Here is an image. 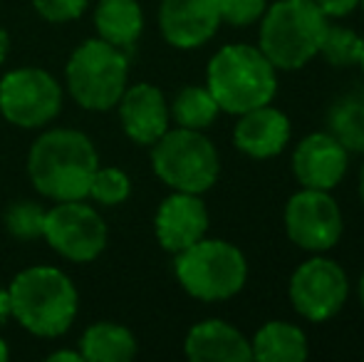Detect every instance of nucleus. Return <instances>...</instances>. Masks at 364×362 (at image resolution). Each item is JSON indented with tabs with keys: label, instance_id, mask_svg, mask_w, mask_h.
I'll return each instance as SVG.
<instances>
[{
	"label": "nucleus",
	"instance_id": "nucleus-8",
	"mask_svg": "<svg viewBox=\"0 0 364 362\" xmlns=\"http://www.w3.org/2000/svg\"><path fill=\"white\" fill-rule=\"evenodd\" d=\"M63 112V85L43 68L10 70L0 80V115L18 129H43Z\"/></svg>",
	"mask_w": 364,
	"mask_h": 362
},
{
	"label": "nucleus",
	"instance_id": "nucleus-23",
	"mask_svg": "<svg viewBox=\"0 0 364 362\" xmlns=\"http://www.w3.org/2000/svg\"><path fill=\"white\" fill-rule=\"evenodd\" d=\"M360 55H362V38L355 30L345 28V25H327L317 58L325 60L330 68L345 70V68H357L360 65Z\"/></svg>",
	"mask_w": 364,
	"mask_h": 362
},
{
	"label": "nucleus",
	"instance_id": "nucleus-22",
	"mask_svg": "<svg viewBox=\"0 0 364 362\" xmlns=\"http://www.w3.org/2000/svg\"><path fill=\"white\" fill-rule=\"evenodd\" d=\"M168 115L176 127L206 132L218 119L220 110L206 85H186L176 92L173 102L168 105Z\"/></svg>",
	"mask_w": 364,
	"mask_h": 362
},
{
	"label": "nucleus",
	"instance_id": "nucleus-35",
	"mask_svg": "<svg viewBox=\"0 0 364 362\" xmlns=\"http://www.w3.org/2000/svg\"><path fill=\"white\" fill-rule=\"evenodd\" d=\"M357 68H360L362 73H364V38H362V55H360V65H357Z\"/></svg>",
	"mask_w": 364,
	"mask_h": 362
},
{
	"label": "nucleus",
	"instance_id": "nucleus-18",
	"mask_svg": "<svg viewBox=\"0 0 364 362\" xmlns=\"http://www.w3.org/2000/svg\"><path fill=\"white\" fill-rule=\"evenodd\" d=\"M97 38L119 50H132L144 33V10L139 0H97L95 5Z\"/></svg>",
	"mask_w": 364,
	"mask_h": 362
},
{
	"label": "nucleus",
	"instance_id": "nucleus-7",
	"mask_svg": "<svg viewBox=\"0 0 364 362\" xmlns=\"http://www.w3.org/2000/svg\"><path fill=\"white\" fill-rule=\"evenodd\" d=\"M151 169L171 191L206 193L218 181L220 156L203 132L168 127L151 144Z\"/></svg>",
	"mask_w": 364,
	"mask_h": 362
},
{
	"label": "nucleus",
	"instance_id": "nucleus-31",
	"mask_svg": "<svg viewBox=\"0 0 364 362\" xmlns=\"http://www.w3.org/2000/svg\"><path fill=\"white\" fill-rule=\"evenodd\" d=\"M8 53H10V35L0 28V65L8 60Z\"/></svg>",
	"mask_w": 364,
	"mask_h": 362
},
{
	"label": "nucleus",
	"instance_id": "nucleus-3",
	"mask_svg": "<svg viewBox=\"0 0 364 362\" xmlns=\"http://www.w3.org/2000/svg\"><path fill=\"white\" fill-rule=\"evenodd\" d=\"M206 87L225 115H243L270 105L278 95V70L258 45H223L206 68Z\"/></svg>",
	"mask_w": 364,
	"mask_h": 362
},
{
	"label": "nucleus",
	"instance_id": "nucleus-1",
	"mask_svg": "<svg viewBox=\"0 0 364 362\" xmlns=\"http://www.w3.org/2000/svg\"><path fill=\"white\" fill-rule=\"evenodd\" d=\"M100 166L95 142L80 129L55 127L33 142L28 154V176L33 188L50 201L87 198L90 181Z\"/></svg>",
	"mask_w": 364,
	"mask_h": 362
},
{
	"label": "nucleus",
	"instance_id": "nucleus-36",
	"mask_svg": "<svg viewBox=\"0 0 364 362\" xmlns=\"http://www.w3.org/2000/svg\"><path fill=\"white\" fill-rule=\"evenodd\" d=\"M360 10H362V13H364V0H360Z\"/></svg>",
	"mask_w": 364,
	"mask_h": 362
},
{
	"label": "nucleus",
	"instance_id": "nucleus-26",
	"mask_svg": "<svg viewBox=\"0 0 364 362\" xmlns=\"http://www.w3.org/2000/svg\"><path fill=\"white\" fill-rule=\"evenodd\" d=\"M220 23L230 28H248L260 23L263 13L268 10V0H218Z\"/></svg>",
	"mask_w": 364,
	"mask_h": 362
},
{
	"label": "nucleus",
	"instance_id": "nucleus-5",
	"mask_svg": "<svg viewBox=\"0 0 364 362\" xmlns=\"http://www.w3.org/2000/svg\"><path fill=\"white\" fill-rule=\"evenodd\" d=\"M173 273L183 290L201 303H220L243 290L248 261L235 243L203 236L186 251L176 253Z\"/></svg>",
	"mask_w": 364,
	"mask_h": 362
},
{
	"label": "nucleus",
	"instance_id": "nucleus-34",
	"mask_svg": "<svg viewBox=\"0 0 364 362\" xmlns=\"http://www.w3.org/2000/svg\"><path fill=\"white\" fill-rule=\"evenodd\" d=\"M360 198H362V203H364V164H362V169H360Z\"/></svg>",
	"mask_w": 364,
	"mask_h": 362
},
{
	"label": "nucleus",
	"instance_id": "nucleus-10",
	"mask_svg": "<svg viewBox=\"0 0 364 362\" xmlns=\"http://www.w3.org/2000/svg\"><path fill=\"white\" fill-rule=\"evenodd\" d=\"M43 238L65 261L92 263L107 248V223L85 198L55 201L45 213Z\"/></svg>",
	"mask_w": 364,
	"mask_h": 362
},
{
	"label": "nucleus",
	"instance_id": "nucleus-21",
	"mask_svg": "<svg viewBox=\"0 0 364 362\" xmlns=\"http://www.w3.org/2000/svg\"><path fill=\"white\" fill-rule=\"evenodd\" d=\"M327 132L350 154H364V85L340 95L327 110Z\"/></svg>",
	"mask_w": 364,
	"mask_h": 362
},
{
	"label": "nucleus",
	"instance_id": "nucleus-11",
	"mask_svg": "<svg viewBox=\"0 0 364 362\" xmlns=\"http://www.w3.org/2000/svg\"><path fill=\"white\" fill-rule=\"evenodd\" d=\"M283 226L297 248L307 253H327L340 243L345 218L332 191L302 186L285 203Z\"/></svg>",
	"mask_w": 364,
	"mask_h": 362
},
{
	"label": "nucleus",
	"instance_id": "nucleus-33",
	"mask_svg": "<svg viewBox=\"0 0 364 362\" xmlns=\"http://www.w3.org/2000/svg\"><path fill=\"white\" fill-rule=\"evenodd\" d=\"M357 295H360V305H362V310H364V271L360 275V283H357Z\"/></svg>",
	"mask_w": 364,
	"mask_h": 362
},
{
	"label": "nucleus",
	"instance_id": "nucleus-14",
	"mask_svg": "<svg viewBox=\"0 0 364 362\" xmlns=\"http://www.w3.org/2000/svg\"><path fill=\"white\" fill-rule=\"evenodd\" d=\"M218 0H161L159 33L176 50H198L220 28Z\"/></svg>",
	"mask_w": 364,
	"mask_h": 362
},
{
	"label": "nucleus",
	"instance_id": "nucleus-25",
	"mask_svg": "<svg viewBox=\"0 0 364 362\" xmlns=\"http://www.w3.org/2000/svg\"><path fill=\"white\" fill-rule=\"evenodd\" d=\"M132 193V179L127 171H122L119 166H97L95 176L90 181V191L87 198H92L95 203L102 206H119L129 198Z\"/></svg>",
	"mask_w": 364,
	"mask_h": 362
},
{
	"label": "nucleus",
	"instance_id": "nucleus-6",
	"mask_svg": "<svg viewBox=\"0 0 364 362\" xmlns=\"http://www.w3.org/2000/svg\"><path fill=\"white\" fill-rule=\"evenodd\" d=\"M70 97L87 112H109L129 85V58L107 40L92 38L77 45L65 65Z\"/></svg>",
	"mask_w": 364,
	"mask_h": 362
},
{
	"label": "nucleus",
	"instance_id": "nucleus-16",
	"mask_svg": "<svg viewBox=\"0 0 364 362\" xmlns=\"http://www.w3.org/2000/svg\"><path fill=\"white\" fill-rule=\"evenodd\" d=\"M290 117L273 107V102L238 115V122L233 127L235 149L250 159H273L283 154L285 147L290 144Z\"/></svg>",
	"mask_w": 364,
	"mask_h": 362
},
{
	"label": "nucleus",
	"instance_id": "nucleus-32",
	"mask_svg": "<svg viewBox=\"0 0 364 362\" xmlns=\"http://www.w3.org/2000/svg\"><path fill=\"white\" fill-rule=\"evenodd\" d=\"M8 358H10V348H8V343L0 338V362H8Z\"/></svg>",
	"mask_w": 364,
	"mask_h": 362
},
{
	"label": "nucleus",
	"instance_id": "nucleus-12",
	"mask_svg": "<svg viewBox=\"0 0 364 362\" xmlns=\"http://www.w3.org/2000/svg\"><path fill=\"white\" fill-rule=\"evenodd\" d=\"M292 174L300 186L332 191L350 169V151L330 132H312L292 149Z\"/></svg>",
	"mask_w": 364,
	"mask_h": 362
},
{
	"label": "nucleus",
	"instance_id": "nucleus-17",
	"mask_svg": "<svg viewBox=\"0 0 364 362\" xmlns=\"http://www.w3.org/2000/svg\"><path fill=\"white\" fill-rule=\"evenodd\" d=\"M183 355L191 362H248L253 360L250 340L220 318L196 323L183 340Z\"/></svg>",
	"mask_w": 364,
	"mask_h": 362
},
{
	"label": "nucleus",
	"instance_id": "nucleus-2",
	"mask_svg": "<svg viewBox=\"0 0 364 362\" xmlns=\"http://www.w3.org/2000/svg\"><path fill=\"white\" fill-rule=\"evenodd\" d=\"M10 313L38 338H60L73 328L80 293L73 278L55 266L23 268L8 285Z\"/></svg>",
	"mask_w": 364,
	"mask_h": 362
},
{
	"label": "nucleus",
	"instance_id": "nucleus-19",
	"mask_svg": "<svg viewBox=\"0 0 364 362\" xmlns=\"http://www.w3.org/2000/svg\"><path fill=\"white\" fill-rule=\"evenodd\" d=\"M80 353L85 362H129L139 353V343L129 328L100 320L82 333Z\"/></svg>",
	"mask_w": 364,
	"mask_h": 362
},
{
	"label": "nucleus",
	"instance_id": "nucleus-28",
	"mask_svg": "<svg viewBox=\"0 0 364 362\" xmlns=\"http://www.w3.org/2000/svg\"><path fill=\"white\" fill-rule=\"evenodd\" d=\"M317 8L325 13L327 20H340L352 15L357 8H360V0H315Z\"/></svg>",
	"mask_w": 364,
	"mask_h": 362
},
{
	"label": "nucleus",
	"instance_id": "nucleus-15",
	"mask_svg": "<svg viewBox=\"0 0 364 362\" xmlns=\"http://www.w3.org/2000/svg\"><path fill=\"white\" fill-rule=\"evenodd\" d=\"M117 110L124 134L139 147H151L171 127L166 97L151 82L127 85Z\"/></svg>",
	"mask_w": 364,
	"mask_h": 362
},
{
	"label": "nucleus",
	"instance_id": "nucleus-20",
	"mask_svg": "<svg viewBox=\"0 0 364 362\" xmlns=\"http://www.w3.org/2000/svg\"><path fill=\"white\" fill-rule=\"evenodd\" d=\"M253 360L260 362H302L310 355L307 335L288 320H270L255 330L250 340Z\"/></svg>",
	"mask_w": 364,
	"mask_h": 362
},
{
	"label": "nucleus",
	"instance_id": "nucleus-29",
	"mask_svg": "<svg viewBox=\"0 0 364 362\" xmlns=\"http://www.w3.org/2000/svg\"><path fill=\"white\" fill-rule=\"evenodd\" d=\"M13 318V313H10V295H8V288H3L0 285V328H3L8 320Z\"/></svg>",
	"mask_w": 364,
	"mask_h": 362
},
{
	"label": "nucleus",
	"instance_id": "nucleus-4",
	"mask_svg": "<svg viewBox=\"0 0 364 362\" xmlns=\"http://www.w3.org/2000/svg\"><path fill=\"white\" fill-rule=\"evenodd\" d=\"M327 25L315 0H275L260 18L258 48L278 73H295L317 58Z\"/></svg>",
	"mask_w": 364,
	"mask_h": 362
},
{
	"label": "nucleus",
	"instance_id": "nucleus-30",
	"mask_svg": "<svg viewBox=\"0 0 364 362\" xmlns=\"http://www.w3.org/2000/svg\"><path fill=\"white\" fill-rule=\"evenodd\" d=\"M50 362H82V353L80 350H58V353H53L48 358Z\"/></svg>",
	"mask_w": 364,
	"mask_h": 362
},
{
	"label": "nucleus",
	"instance_id": "nucleus-27",
	"mask_svg": "<svg viewBox=\"0 0 364 362\" xmlns=\"http://www.w3.org/2000/svg\"><path fill=\"white\" fill-rule=\"evenodd\" d=\"M87 5H90V0H33L35 13L55 25L73 23V20L82 18Z\"/></svg>",
	"mask_w": 364,
	"mask_h": 362
},
{
	"label": "nucleus",
	"instance_id": "nucleus-24",
	"mask_svg": "<svg viewBox=\"0 0 364 362\" xmlns=\"http://www.w3.org/2000/svg\"><path fill=\"white\" fill-rule=\"evenodd\" d=\"M45 213H48V208L40 201L18 198L5 211V226H8L10 236L18 241H35V238H43Z\"/></svg>",
	"mask_w": 364,
	"mask_h": 362
},
{
	"label": "nucleus",
	"instance_id": "nucleus-9",
	"mask_svg": "<svg viewBox=\"0 0 364 362\" xmlns=\"http://www.w3.org/2000/svg\"><path fill=\"white\" fill-rule=\"evenodd\" d=\"M288 295L302 320L327 323L345 308L350 298V275L337 261L315 253L292 271Z\"/></svg>",
	"mask_w": 364,
	"mask_h": 362
},
{
	"label": "nucleus",
	"instance_id": "nucleus-13",
	"mask_svg": "<svg viewBox=\"0 0 364 362\" xmlns=\"http://www.w3.org/2000/svg\"><path fill=\"white\" fill-rule=\"evenodd\" d=\"M208 226L211 216L201 193L171 191L159 203L154 216V233L159 246L173 256L208 236Z\"/></svg>",
	"mask_w": 364,
	"mask_h": 362
}]
</instances>
